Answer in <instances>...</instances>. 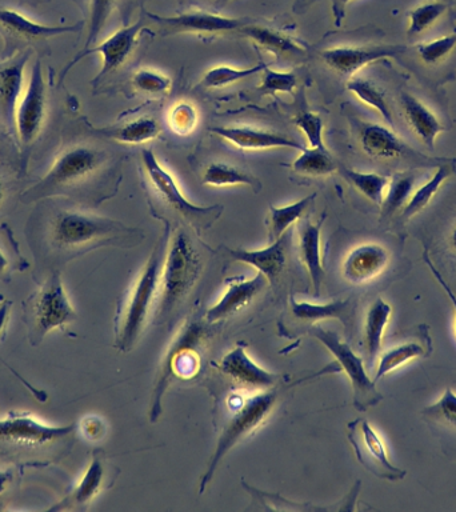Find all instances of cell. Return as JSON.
<instances>
[{"mask_svg": "<svg viewBox=\"0 0 456 512\" xmlns=\"http://www.w3.org/2000/svg\"><path fill=\"white\" fill-rule=\"evenodd\" d=\"M440 246L451 259L456 260V211L455 214L448 219V223L442 232L440 238Z\"/></svg>", "mask_w": 456, "mask_h": 512, "instance_id": "cell-50", "label": "cell"}, {"mask_svg": "<svg viewBox=\"0 0 456 512\" xmlns=\"http://www.w3.org/2000/svg\"><path fill=\"white\" fill-rule=\"evenodd\" d=\"M238 32L279 58H304L307 54L306 44L266 24L248 22Z\"/></svg>", "mask_w": 456, "mask_h": 512, "instance_id": "cell-28", "label": "cell"}, {"mask_svg": "<svg viewBox=\"0 0 456 512\" xmlns=\"http://www.w3.org/2000/svg\"><path fill=\"white\" fill-rule=\"evenodd\" d=\"M6 302H7L6 298H4L3 295H0V306H2V304L6 303Z\"/></svg>", "mask_w": 456, "mask_h": 512, "instance_id": "cell-58", "label": "cell"}, {"mask_svg": "<svg viewBox=\"0 0 456 512\" xmlns=\"http://www.w3.org/2000/svg\"><path fill=\"white\" fill-rule=\"evenodd\" d=\"M422 415L428 422L436 426L456 431V394L451 388H447L440 396L438 402L424 408Z\"/></svg>", "mask_w": 456, "mask_h": 512, "instance_id": "cell-44", "label": "cell"}, {"mask_svg": "<svg viewBox=\"0 0 456 512\" xmlns=\"http://www.w3.org/2000/svg\"><path fill=\"white\" fill-rule=\"evenodd\" d=\"M407 46L382 42L340 44L320 52L323 62L336 74L346 78L358 75L368 64L387 58L400 60L406 54Z\"/></svg>", "mask_w": 456, "mask_h": 512, "instance_id": "cell-17", "label": "cell"}, {"mask_svg": "<svg viewBox=\"0 0 456 512\" xmlns=\"http://www.w3.org/2000/svg\"><path fill=\"white\" fill-rule=\"evenodd\" d=\"M83 27L84 22L71 26H47L27 18L22 12L0 6V35L4 40L3 59L10 58L16 52L27 48L35 50L36 47H42L43 51H48V39L82 31Z\"/></svg>", "mask_w": 456, "mask_h": 512, "instance_id": "cell-11", "label": "cell"}, {"mask_svg": "<svg viewBox=\"0 0 456 512\" xmlns=\"http://www.w3.org/2000/svg\"><path fill=\"white\" fill-rule=\"evenodd\" d=\"M392 316L390 303L376 298L368 307L363 327V350L366 355V366L371 370L372 364L378 360L382 352L384 332Z\"/></svg>", "mask_w": 456, "mask_h": 512, "instance_id": "cell-29", "label": "cell"}, {"mask_svg": "<svg viewBox=\"0 0 456 512\" xmlns=\"http://www.w3.org/2000/svg\"><path fill=\"white\" fill-rule=\"evenodd\" d=\"M424 262H426L428 268H430L432 275L435 276V279L438 280L440 286L443 287L444 292H446L448 299H450V302L452 304V307H454V314H455V332H456V295L454 292H452L450 284L444 280V276L440 274L438 268L435 267L434 262L430 259V255H428V252H424Z\"/></svg>", "mask_w": 456, "mask_h": 512, "instance_id": "cell-51", "label": "cell"}, {"mask_svg": "<svg viewBox=\"0 0 456 512\" xmlns=\"http://www.w3.org/2000/svg\"><path fill=\"white\" fill-rule=\"evenodd\" d=\"M160 131L162 128H160L158 120L150 118V116H142V118L131 120L122 127L107 131L106 134L120 143L143 144L158 138Z\"/></svg>", "mask_w": 456, "mask_h": 512, "instance_id": "cell-41", "label": "cell"}, {"mask_svg": "<svg viewBox=\"0 0 456 512\" xmlns=\"http://www.w3.org/2000/svg\"><path fill=\"white\" fill-rule=\"evenodd\" d=\"M427 330L426 326H422V331L416 332L412 338L392 344L387 350L380 352L379 358L376 360L375 382L411 360L430 356L432 343Z\"/></svg>", "mask_w": 456, "mask_h": 512, "instance_id": "cell-26", "label": "cell"}, {"mask_svg": "<svg viewBox=\"0 0 456 512\" xmlns=\"http://www.w3.org/2000/svg\"><path fill=\"white\" fill-rule=\"evenodd\" d=\"M212 134L219 136L232 146L244 151L274 150V148H288V150L303 151L306 146L298 139L280 132L263 130L254 127H211Z\"/></svg>", "mask_w": 456, "mask_h": 512, "instance_id": "cell-23", "label": "cell"}, {"mask_svg": "<svg viewBox=\"0 0 456 512\" xmlns=\"http://www.w3.org/2000/svg\"><path fill=\"white\" fill-rule=\"evenodd\" d=\"M78 424L50 426L23 411L0 419V458L20 468H40L59 463L76 443Z\"/></svg>", "mask_w": 456, "mask_h": 512, "instance_id": "cell-2", "label": "cell"}, {"mask_svg": "<svg viewBox=\"0 0 456 512\" xmlns=\"http://www.w3.org/2000/svg\"><path fill=\"white\" fill-rule=\"evenodd\" d=\"M14 270H19V264L12 262V259L7 255V252L3 250L2 246H0V279H11L10 276Z\"/></svg>", "mask_w": 456, "mask_h": 512, "instance_id": "cell-53", "label": "cell"}, {"mask_svg": "<svg viewBox=\"0 0 456 512\" xmlns=\"http://www.w3.org/2000/svg\"><path fill=\"white\" fill-rule=\"evenodd\" d=\"M347 90L352 92L366 106L374 108L387 123V126L395 128V116L391 104L388 102L386 92L378 84L371 82L370 79L355 75L347 80Z\"/></svg>", "mask_w": 456, "mask_h": 512, "instance_id": "cell-32", "label": "cell"}, {"mask_svg": "<svg viewBox=\"0 0 456 512\" xmlns=\"http://www.w3.org/2000/svg\"><path fill=\"white\" fill-rule=\"evenodd\" d=\"M454 172H456L455 160H452V162L446 160V162L439 164L438 170L435 171L432 178L428 180V182L423 183L422 186L415 188L414 194L411 195L406 206L400 211V218L407 220L419 214L420 211H423L424 208L430 204L431 200L434 199V196L438 194L442 184L446 182Z\"/></svg>", "mask_w": 456, "mask_h": 512, "instance_id": "cell-31", "label": "cell"}, {"mask_svg": "<svg viewBox=\"0 0 456 512\" xmlns=\"http://www.w3.org/2000/svg\"><path fill=\"white\" fill-rule=\"evenodd\" d=\"M38 288L22 303V318L31 346L38 347L50 332L67 331L76 320V311L68 298L62 270L47 272L38 280Z\"/></svg>", "mask_w": 456, "mask_h": 512, "instance_id": "cell-6", "label": "cell"}, {"mask_svg": "<svg viewBox=\"0 0 456 512\" xmlns=\"http://www.w3.org/2000/svg\"><path fill=\"white\" fill-rule=\"evenodd\" d=\"M28 3H46L50 2V0H27Z\"/></svg>", "mask_w": 456, "mask_h": 512, "instance_id": "cell-57", "label": "cell"}, {"mask_svg": "<svg viewBox=\"0 0 456 512\" xmlns=\"http://www.w3.org/2000/svg\"><path fill=\"white\" fill-rule=\"evenodd\" d=\"M316 194L304 196L298 202L288 204L283 207H270V215H268V238L270 243L278 240L280 236L290 231L294 224L306 214L308 207L315 202Z\"/></svg>", "mask_w": 456, "mask_h": 512, "instance_id": "cell-34", "label": "cell"}, {"mask_svg": "<svg viewBox=\"0 0 456 512\" xmlns=\"http://www.w3.org/2000/svg\"><path fill=\"white\" fill-rule=\"evenodd\" d=\"M278 398V387L266 391H244L235 388V391L228 395L226 406H224L226 414L223 416L218 443H216L214 454L200 479V495L204 494L210 486L224 456L232 448L238 446L242 440L250 438L267 422L272 411L275 410Z\"/></svg>", "mask_w": 456, "mask_h": 512, "instance_id": "cell-4", "label": "cell"}, {"mask_svg": "<svg viewBox=\"0 0 456 512\" xmlns=\"http://www.w3.org/2000/svg\"><path fill=\"white\" fill-rule=\"evenodd\" d=\"M290 310L296 322L308 324V327L328 319L340 320L348 327L354 316L355 303L352 299H339L326 304L296 302L294 296H291Z\"/></svg>", "mask_w": 456, "mask_h": 512, "instance_id": "cell-30", "label": "cell"}, {"mask_svg": "<svg viewBox=\"0 0 456 512\" xmlns=\"http://www.w3.org/2000/svg\"><path fill=\"white\" fill-rule=\"evenodd\" d=\"M347 436L358 462L376 478L399 482L407 475L388 458L382 438L367 419L359 418L348 423Z\"/></svg>", "mask_w": 456, "mask_h": 512, "instance_id": "cell-15", "label": "cell"}, {"mask_svg": "<svg viewBox=\"0 0 456 512\" xmlns=\"http://www.w3.org/2000/svg\"><path fill=\"white\" fill-rule=\"evenodd\" d=\"M291 235V230L287 231L286 234L280 236L278 240L268 244L262 250L236 248V250H227V254L234 262L247 264V266L255 268L256 272L266 276L268 283L275 286L282 278L284 268H286Z\"/></svg>", "mask_w": 456, "mask_h": 512, "instance_id": "cell-24", "label": "cell"}, {"mask_svg": "<svg viewBox=\"0 0 456 512\" xmlns=\"http://www.w3.org/2000/svg\"><path fill=\"white\" fill-rule=\"evenodd\" d=\"M4 196H6V184H4L3 179L0 178V206L4 202Z\"/></svg>", "mask_w": 456, "mask_h": 512, "instance_id": "cell-56", "label": "cell"}, {"mask_svg": "<svg viewBox=\"0 0 456 512\" xmlns=\"http://www.w3.org/2000/svg\"><path fill=\"white\" fill-rule=\"evenodd\" d=\"M167 239L162 240L152 251L142 272L131 287L119 299L114 319V340L116 350L130 352L142 336L148 320L154 315L158 299L160 274Z\"/></svg>", "mask_w": 456, "mask_h": 512, "instance_id": "cell-5", "label": "cell"}, {"mask_svg": "<svg viewBox=\"0 0 456 512\" xmlns=\"http://www.w3.org/2000/svg\"><path fill=\"white\" fill-rule=\"evenodd\" d=\"M224 3L231 2V0H223Z\"/></svg>", "mask_w": 456, "mask_h": 512, "instance_id": "cell-59", "label": "cell"}, {"mask_svg": "<svg viewBox=\"0 0 456 512\" xmlns=\"http://www.w3.org/2000/svg\"><path fill=\"white\" fill-rule=\"evenodd\" d=\"M268 284L270 283L266 276L260 272H256L252 278L234 276V278L228 279L224 294L220 296L214 306L208 308L204 318L208 323L215 324L239 314L240 311L246 310L255 302V299L262 294Z\"/></svg>", "mask_w": 456, "mask_h": 512, "instance_id": "cell-20", "label": "cell"}, {"mask_svg": "<svg viewBox=\"0 0 456 512\" xmlns=\"http://www.w3.org/2000/svg\"><path fill=\"white\" fill-rule=\"evenodd\" d=\"M142 232L126 224L64 204H44L27 224V240L34 252V280L88 251L104 246L139 243Z\"/></svg>", "mask_w": 456, "mask_h": 512, "instance_id": "cell-1", "label": "cell"}, {"mask_svg": "<svg viewBox=\"0 0 456 512\" xmlns=\"http://www.w3.org/2000/svg\"><path fill=\"white\" fill-rule=\"evenodd\" d=\"M212 324L206 318L188 319L178 336L168 348L160 367L150 404L151 423L158 422L162 415L163 396L174 379L191 380L199 374L202 366L200 351L210 339Z\"/></svg>", "mask_w": 456, "mask_h": 512, "instance_id": "cell-7", "label": "cell"}, {"mask_svg": "<svg viewBox=\"0 0 456 512\" xmlns=\"http://www.w3.org/2000/svg\"><path fill=\"white\" fill-rule=\"evenodd\" d=\"M412 51L416 60L427 70L443 67L456 54V31L431 42L416 44Z\"/></svg>", "mask_w": 456, "mask_h": 512, "instance_id": "cell-35", "label": "cell"}, {"mask_svg": "<svg viewBox=\"0 0 456 512\" xmlns=\"http://www.w3.org/2000/svg\"><path fill=\"white\" fill-rule=\"evenodd\" d=\"M48 111L47 86L44 82L42 63L36 60L30 78L16 106L14 128L20 146L28 148L39 138L46 122Z\"/></svg>", "mask_w": 456, "mask_h": 512, "instance_id": "cell-13", "label": "cell"}, {"mask_svg": "<svg viewBox=\"0 0 456 512\" xmlns=\"http://www.w3.org/2000/svg\"><path fill=\"white\" fill-rule=\"evenodd\" d=\"M20 470H23V468L18 466L0 470V495L4 494L7 490H10V488L14 486L20 478H22V471Z\"/></svg>", "mask_w": 456, "mask_h": 512, "instance_id": "cell-52", "label": "cell"}, {"mask_svg": "<svg viewBox=\"0 0 456 512\" xmlns=\"http://www.w3.org/2000/svg\"><path fill=\"white\" fill-rule=\"evenodd\" d=\"M203 184L218 188L247 186L254 191H259V188H262L254 176L238 167L222 162L208 164L203 174Z\"/></svg>", "mask_w": 456, "mask_h": 512, "instance_id": "cell-36", "label": "cell"}, {"mask_svg": "<svg viewBox=\"0 0 456 512\" xmlns=\"http://www.w3.org/2000/svg\"><path fill=\"white\" fill-rule=\"evenodd\" d=\"M204 259L194 239L183 228L172 232L167 239L158 299L152 322L164 324L174 319L202 278Z\"/></svg>", "mask_w": 456, "mask_h": 512, "instance_id": "cell-3", "label": "cell"}, {"mask_svg": "<svg viewBox=\"0 0 456 512\" xmlns=\"http://www.w3.org/2000/svg\"><path fill=\"white\" fill-rule=\"evenodd\" d=\"M323 223L324 216L316 223L306 220L299 227V256L310 276L315 296L320 295L324 278H326L322 259V234H320Z\"/></svg>", "mask_w": 456, "mask_h": 512, "instance_id": "cell-27", "label": "cell"}, {"mask_svg": "<svg viewBox=\"0 0 456 512\" xmlns=\"http://www.w3.org/2000/svg\"><path fill=\"white\" fill-rule=\"evenodd\" d=\"M155 22L163 34H224L239 31L250 19L230 18L208 10H187L172 16H160L144 12Z\"/></svg>", "mask_w": 456, "mask_h": 512, "instance_id": "cell-18", "label": "cell"}, {"mask_svg": "<svg viewBox=\"0 0 456 512\" xmlns=\"http://www.w3.org/2000/svg\"><path fill=\"white\" fill-rule=\"evenodd\" d=\"M451 7V0H428L427 3L408 12L407 38L416 39L423 35L432 26H435L443 15L450 12Z\"/></svg>", "mask_w": 456, "mask_h": 512, "instance_id": "cell-37", "label": "cell"}, {"mask_svg": "<svg viewBox=\"0 0 456 512\" xmlns=\"http://www.w3.org/2000/svg\"><path fill=\"white\" fill-rule=\"evenodd\" d=\"M126 0H87L88 34L84 50L92 47L102 34L112 15L123 6Z\"/></svg>", "mask_w": 456, "mask_h": 512, "instance_id": "cell-42", "label": "cell"}, {"mask_svg": "<svg viewBox=\"0 0 456 512\" xmlns=\"http://www.w3.org/2000/svg\"><path fill=\"white\" fill-rule=\"evenodd\" d=\"M78 431L88 442H100L106 438L107 424L99 415H87L80 420Z\"/></svg>", "mask_w": 456, "mask_h": 512, "instance_id": "cell-49", "label": "cell"}, {"mask_svg": "<svg viewBox=\"0 0 456 512\" xmlns=\"http://www.w3.org/2000/svg\"><path fill=\"white\" fill-rule=\"evenodd\" d=\"M131 83L136 91L148 96H156V98L166 96L172 88L170 76L151 70V68H140L132 76Z\"/></svg>", "mask_w": 456, "mask_h": 512, "instance_id": "cell-45", "label": "cell"}, {"mask_svg": "<svg viewBox=\"0 0 456 512\" xmlns=\"http://www.w3.org/2000/svg\"><path fill=\"white\" fill-rule=\"evenodd\" d=\"M144 18H146V15L142 14L138 22L120 28L114 34L108 36L106 40H103L102 43H99L98 46L90 47L88 50L80 51L79 54H76L75 58L60 72V82L67 75V72L76 63H79L80 60L88 55L98 54L102 56V68H100L99 74L95 76V79L92 80V84L98 86L107 75L118 70L130 58V55L138 46L139 36L142 35V32L148 31Z\"/></svg>", "mask_w": 456, "mask_h": 512, "instance_id": "cell-16", "label": "cell"}, {"mask_svg": "<svg viewBox=\"0 0 456 512\" xmlns=\"http://www.w3.org/2000/svg\"><path fill=\"white\" fill-rule=\"evenodd\" d=\"M259 91L263 95L292 94L298 86V78L294 72L271 70L270 67L262 72Z\"/></svg>", "mask_w": 456, "mask_h": 512, "instance_id": "cell-46", "label": "cell"}, {"mask_svg": "<svg viewBox=\"0 0 456 512\" xmlns=\"http://www.w3.org/2000/svg\"><path fill=\"white\" fill-rule=\"evenodd\" d=\"M244 490L252 496V506L248 510L254 511H292V512H311V511H331L332 508L315 507L312 504H299L283 498L279 494H270L248 486L242 482Z\"/></svg>", "mask_w": 456, "mask_h": 512, "instance_id": "cell-40", "label": "cell"}, {"mask_svg": "<svg viewBox=\"0 0 456 512\" xmlns=\"http://www.w3.org/2000/svg\"><path fill=\"white\" fill-rule=\"evenodd\" d=\"M398 107L399 118L403 119L408 130L424 147L434 150L436 138L447 130L442 119L419 96L408 90L399 91Z\"/></svg>", "mask_w": 456, "mask_h": 512, "instance_id": "cell-22", "label": "cell"}, {"mask_svg": "<svg viewBox=\"0 0 456 512\" xmlns=\"http://www.w3.org/2000/svg\"><path fill=\"white\" fill-rule=\"evenodd\" d=\"M270 64L259 62L255 66L247 68H235L231 66H215L204 72L202 84L207 88H223L242 82L251 76L262 74Z\"/></svg>", "mask_w": 456, "mask_h": 512, "instance_id": "cell-43", "label": "cell"}, {"mask_svg": "<svg viewBox=\"0 0 456 512\" xmlns=\"http://www.w3.org/2000/svg\"><path fill=\"white\" fill-rule=\"evenodd\" d=\"M120 474L119 468L108 460L106 452H91L90 463L82 478L68 491L56 506L48 511H86L104 491L114 486Z\"/></svg>", "mask_w": 456, "mask_h": 512, "instance_id": "cell-14", "label": "cell"}, {"mask_svg": "<svg viewBox=\"0 0 456 512\" xmlns=\"http://www.w3.org/2000/svg\"><path fill=\"white\" fill-rule=\"evenodd\" d=\"M350 2L352 0H332V15H334L336 26L339 27L342 24L344 16H346V8Z\"/></svg>", "mask_w": 456, "mask_h": 512, "instance_id": "cell-54", "label": "cell"}, {"mask_svg": "<svg viewBox=\"0 0 456 512\" xmlns=\"http://www.w3.org/2000/svg\"><path fill=\"white\" fill-rule=\"evenodd\" d=\"M391 263V252L383 244L367 242L358 244L346 255L342 264L344 280L354 286L374 282Z\"/></svg>", "mask_w": 456, "mask_h": 512, "instance_id": "cell-21", "label": "cell"}, {"mask_svg": "<svg viewBox=\"0 0 456 512\" xmlns=\"http://www.w3.org/2000/svg\"><path fill=\"white\" fill-rule=\"evenodd\" d=\"M31 48L16 52L0 63V119L14 126L15 110L24 90V71L31 58Z\"/></svg>", "mask_w": 456, "mask_h": 512, "instance_id": "cell-25", "label": "cell"}, {"mask_svg": "<svg viewBox=\"0 0 456 512\" xmlns=\"http://www.w3.org/2000/svg\"><path fill=\"white\" fill-rule=\"evenodd\" d=\"M356 136L364 154L372 159L412 164L415 167L430 166L435 160L408 146L390 126L356 120Z\"/></svg>", "mask_w": 456, "mask_h": 512, "instance_id": "cell-12", "label": "cell"}, {"mask_svg": "<svg viewBox=\"0 0 456 512\" xmlns=\"http://www.w3.org/2000/svg\"><path fill=\"white\" fill-rule=\"evenodd\" d=\"M418 171L408 170L396 172L390 179L386 196L382 203V220L391 219L395 214H400L404 206L414 194Z\"/></svg>", "mask_w": 456, "mask_h": 512, "instance_id": "cell-33", "label": "cell"}, {"mask_svg": "<svg viewBox=\"0 0 456 512\" xmlns=\"http://www.w3.org/2000/svg\"><path fill=\"white\" fill-rule=\"evenodd\" d=\"M220 374L226 376L235 388L244 391H266L279 386V375L264 370L256 364L247 352V344L240 342L220 359Z\"/></svg>", "mask_w": 456, "mask_h": 512, "instance_id": "cell-19", "label": "cell"}, {"mask_svg": "<svg viewBox=\"0 0 456 512\" xmlns=\"http://www.w3.org/2000/svg\"><path fill=\"white\" fill-rule=\"evenodd\" d=\"M307 331L334 355L340 371L350 379L356 410L366 412L382 402L383 396L376 388L375 380L368 375L366 362L355 354L350 344L340 339L336 332L320 324L308 327Z\"/></svg>", "mask_w": 456, "mask_h": 512, "instance_id": "cell-10", "label": "cell"}, {"mask_svg": "<svg viewBox=\"0 0 456 512\" xmlns=\"http://www.w3.org/2000/svg\"><path fill=\"white\" fill-rule=\"evenodd\" d=\"M168 123L176 134H191L198 126V110L194 104L188 102L176 103L168 114Z\"/></svg>", "mask_w": 456, "mask_h": 512, "instance_id": "cell-48", "label": "cell"}, {"mask_svg": "<svg viewBox=\"0 0 456 512\" xmlns=\"http://www.w3.org/2000/svg\"><path fill=\"white\" fill-rule=\"evenodd\" d=\"M291 167L296 174L308 176H327L338 170V164L327 147L304 148Z\"/></svg>", "mask_w": 456, "mask_h": 512, "instance_id": "cell-39", "label": "cell"}, {"mask_svg": "<svg viewBox=\"0 0 456 512\" xmlns=\"http://www.w3.org/2000/svg\"><path fill=\"white\" fill-rule=\"evenodd\" d=\"M142 160L144 172L150 180L152 188L171 211L182 218L188 226L195 230H208L222 215V206H196L184 196L174 176L160 164L151 150H143Z\"/></svg>", "mask_w": 456, "mask_h": 512, "instance_id": "cell-9", "label": "cell"}, {"mask_svg": "<svg viewBox=\"0 0 456 512\" xmlns=\"http://www.w3.org/2000/svg\"><path fill=\"white\" fill-rule=\"evenodd\" d=\"M316 0H296L294 7L292 10L296 12V14H302V12L306 11L311 4H314Z\"/></svg>", "mask_w": 456, "mask_h": 512, "instance_id": "cell-55", "label": "cell"}, {"mask_svg": "<svg viewBox=\"0 0 456 512\" xmlns=\"http://www.w3.org/2000/svg\"><path fill=\"white\" fill-rule=\"evenodd\" d=\"M295 126L306 136L312 148L326 147L324 144V122L315 112L303 110L294 118Z\"/></svg>", "mask_w": 456, "mask_h": 512, "instance_id": "cell-47", "label": "cell"}, {"mask_svg": "<svg viewBox=\"0 0 456 512\" xmlns=\"http://www.w3.org/2000/svg\"><path fill=\"white\" fill-rule=\"evenodd\" d=\"M343 178L355 187L356 191L374 203L375 206H382L384 196H386L390 178L378 172H363L351 170V168H342Z\"/></svg>", "mask_w": 456, "mask_h": 512, "instance_id": "cell-38", "label": "cell"}, {"mask_svg": "<svg viewBox=\"0 0 456 512\" xmlns=\"http://www.w3.org/2000/svg\"><path fill=\"white\" fill-rule=\"evenodd\" d=\"M106 152L94 147L72 146L59 152L43 178L24 191L22 202L35 203L59 195H70L82 187L106 163Z\"/></svg>", "mask_w": 456, "mask_h": 512, "instance_id": "cell-8", "label": "cell"}]
</instances>
